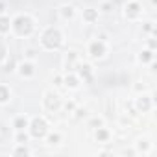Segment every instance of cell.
Here are the masks:
<instances>
[{
  "label": "cell",
  "mask_w": 157,
  "mask_h": 157,
  "mask_svg": "<svg viewBox=\"0 0 157 157\" xmlns=\"http://www.w3.org/2000/svg\"><path fill=\"white\" fill-rule=\"evenodd\" d=\"M15 140H17V144H28V142H30V133H26V129L17 131Z\"/></svg>",
  "instance_id": "cell-22"
},
{
  "label": "cell",
  "mask_w": 157,
  "mask_h": 157,
  "mask_svg": "<svg viewBox=\"0 0 157 157\" xmlns=\"http://www.w3.org/2000/svg\"><path fill=\"white\" fill-rule=\"evenodd\" d=\"M137 150H124V155H135Z\"/></svg>",
  "instance_id": "cell-36"
},
{
  "label": "cell",
  "mask_w": 157,
  "mask_h": 157,
  "mask_svg": "<svg viewBox=\"0 0 157 157\" xmlns=\"http://www.w3.org/2000/svg\"><path fill=\"white\" fill-rule=\"evenodd\" d=\"M43 107H44L46 111H50V113L57 111V109L61 107V98H59V94L54 93V91H46V93L43 94Z\"/></svg>",
  "instance_id": "cell-5"
},
{
  "label": "cell",
  "mask_w": 157,
  "mask_h": 157,
  "mask_svg": "<svg viewBox=\"0 0 157 157\" xmlns=\"http://www.w3.org/2000/svg\"><path fill=\"white\" fill-rule=\"evenodd\" d=\"M54 85L56 87H63V76L61 74H56L54 76Z\"/></svg>",
  "instance_id": "cell-32"
},
{
  "label": "cell",
  "mask_w": 157,
  "mask_h": 157,
  "mask_svg": "<svg viewBox=\"0 0 157 157\" xmlns=\"http://www.w3.org/2000/svg\"><path fill=\"white\" fill-rule=\"evenodd\" d=\"M61 105L65 107V111H67V113H72V111L76 109V102H74V100H67V102H65V104H61Z\"/></svg>",
  "instance_id": "cell-28"
},
{
  "label": "cell",
  "mask_w": 157,
  "mask_h": 157,
  "mask_svg": "<svg viewBox=\"0 0 157 157\" xmlns=\"http://www.w3.org/2000/svg\"><path fill=\"white\" fill-rule=\"evenodd\" d=\"M151 4H153V6H155V4H157V0H151Z\"/></svg>",
  "instance_id": "cell-37"
},
{
  "label": "cell",
  "mask_w": 157,
  "mask_h": 157,
  "mask_svg": "<svg viewBox=\"0 0 157 157\" xmlns=\"http://www.w3.org/2000/svg\"><path fill=\"white\" fill-rule=\"evenodd\" d=\"M78 61H80V56H78V52L70 50V52H67V54H65V61H63V63H65V68H67V70L74 68Z\"/></svg>",
  "instance_id": "cell-11"
},
{
  "label": "cell",
  "mask_w": 157,
  "mask_h": 157,
  "mask_svg": "<svg viewBox=\"0 0 157 157\" xmlns=\"http://www.w3.org/2000/svg\"><path fill=\"white\" fill-rule=\"evenodd\" d=\"M74 13H76V11H74V8H72L70 4H65V6L59 8V17H61L63 21H70V19L74 17Z\"/></svg>",
  "instance_id": "cell-16"
},
{
  "label": "cell",
  "mask_w": 157,
  "mask_h": 157,
  "mask_svg": "<svg viewBox=\"0 0 157 157\" xmlns=\"http://www.w3.org/2000/svg\"><path fill=\"white\" fill-rule=\"evenodd\" d=\"M94 139H96L98 142H107V140L111 139V133H109V129H107V128L100 126V128H96V129H94Z\"/></svg>",
  "instance_id": "cell-14"
},
{
  "label": "cell",
  "mask_w": 157,
  "mask_h": 157,
  "mask_svg": "<svg viewBox=\"0 0 157 157\" xmlns=\"http://www.w3.org/2000/svg\"><path fill=\"white\" fill-rule=\"evenodd\" d=\"M28 124H30V118L26 115H17L13 118V128L15 131H22V129H28Z\"/></svg>",
  "instance_id": "cell-12"
},
{
  "label": "cell",
  "mask_w": 157,
  "mask_h": 157,
  "mask_svg": "<svg viewBox=\"0 0 157 157\" xmlns=\"http://www.w3.org/2000/svg\"><path fill=\"white\" fill-rule=\"evenodd\" d=\"M87 54L91 59H104L105 54H107V44L105 41H100V39H94L89 43V48H87Z\"/></svg>",
  "instance_id": "cell-4"
},
{
  "label": "cell",
  "mask_w": 157,
  "mask_h": 157,
  "mask_svg": "<svg viewBox=\"0 0 157 157\" xmlns=\"http://www.w3.org/2000/svg\"><path fill=\"white\" fill-rule=\"evenodd\" d=\"M32 153V150L26 146V144H19L15 150H13V155H30Z\"/></svg>",
  "instance_id": "cell-25"
},
{
  "label": "cell",
  "mask_w": 157,
  "mask_h": 157,
  "mask_svg": "<svg viewBox=\"0 0 157 157\" xmlns=\"http://www.w3.org/2000/svg\"><path fill=\"white\" fill-rule=\"evenodd\" d=\"M105 111H107V117H113L117 113V105H115V100L113 98H107L105 100Z\"/></svg>",
  "instance_id": "cell-23"
},
{
  "label": "cell",
  "mask_w": 157,
  "mask_h": 157,
  "mask_svg": "<svg viewBox=\"0 0 157 157\" xmlns=\"http://www.w3.org/2000/svg\"><path fill=\"white\" fill-rule=\"evenodd\" d=\"M48 128H50V126H48V122H46L44 117H33V118L30 120V124H28L30 137H33V139H44L46 133L50 131Z\"/></svg>",
  "instance_id": "cell-3"
},
{
  "label": "cell",
  "mask_w": 157,
  "mask_h": 157,
  "mask_svg": "<svg viewBox=\"0 0 157 157\" xmlns=\"http://www.w3.org/2000/svg\"><path fill=\"white\" fill-rule=\"evenodd\" d=\"M142 15V6L137 0H128L126 6H124V17L128 21H137Z\"/></svg>",
  "instance_id": "cell-6"
},
{
  "label": "cell",
  "mask_w": 157,
  "mask_h": 157,
  "mask_svg": "<svg viewBox=\"0 0 157 157\" xmlns=\"http://www.w3.org/2000/svg\"><path fill=\"white\" fill-rule=\"evenodd\" d=\"M113 8H115V2H113V0H105V2H102V6H100V11H104V13H111Z\"/></svg>",
  "instance_id": "cell-26"
},
{
  "label": "cell",
  "mask_w": 157,
  "mask_h": 157,
  "mask_svg": "<svg viewBox=\"0 0 157 157\" xmlns=\"http://www.w3.org/2000/svg\"><path fill=\"white\" fill-rule=\"evenodd\" d=\"M148 48H150V50H155V48H157V41L153 39V35L148 39Z\"/></svg>",
  "instance_id": "cell-33"
},
{
  "label": "cell",
  "mask_w": 157,
  "mask_h": 157,
  "mask_svg": "<svg viewBox=\"0 0 157 157\" xmlns=\"http://www.w3.org/2000/svg\"><path fill=\"white\" fill-rule=\"evenodd\" d=\"M4 72H13L15 68H17V63H15V57H11V56H8L6 59H4Z\"/></svg>",
  "instance_id": "cell-19"
},
{
  "label": "cell",
  "mask_w": 157,
  "mask_h": 157,
  "mask_svg": "<svg viewBox=\"0 0 157 157\" xmlns=\"http://www.w3.org/2000/svg\"><path fill=\"white\" fill-rule=\"evenodd\" d=\"M10 56V50H8V44L2 41V39H0V65H2L4 63V59Z\"/></svg>",
  "instance_id": "cell-24"
},
{
  "label": "cell",
  "mask_w": 157,
  "mask_h": 157,
  "mask_svg": "<svg viewBox=\"0 0 157 157\" xmlns=\"http://www.w3.org/2000/svg\"><path fill=\"white\" fill-rule=\"evenodd\" d=\"M15 70H17V74H19L21 78H24V80H30V78L35 76V65H33V61H30V59H24L22 63H19Z\"/></svg>",
  "instance_id": "cell-9"
},
{
  "label": "cell",
  "mask_w": 157,
  "mask_h": 157,
  "mask_svg": "<svg viewBox=\"0 0 157 157\" xmlns=\"http://www.w3.org/2000/svg\"><path fill=\"white\" fill-rule=\"evenodd\" d=\"M133 89H135V93H139V94H140V93H146V85H144V83H137Z\"/></svg>",
  "instance_id": "cell-34"
},
{
  "label": "cell",
  "mask_w": 157,
  "mask_h": 157,
  "mask_svg": "<svg viewBox=\"0 0 157 157\" xmlns=\"http://www.w3.org/2000/svg\"><path fill=\"white\" fill-rule=\"evenodd\" d=\"M24 54H26V59H30V61H33V59L37 57V50H35V48H26Z\"/></svg>",
  "instance_id": "cell-30"
},
{
  "label": "cell",
  "mask_w": 157,
  "mask_h": 157,
  "mask_svg": "<svg viewBox=\"0 0 157 157\" xmlns=\"http://www.w3.org/2000/svg\"><path fill=\"white\" fill-rule=\"evenodd\" d=\"M44 139H46V142H48L50 146H57V144L61 142V135H59V133H56V131H54V133H50V131H48Z\"/></svg>",
  "instance_id": "cell-20"
},
{
  "label": "cell",
  "mask_w": 157,
  "mask_h": 157,
  "mask_svg": "<svg viewBox=\"0 0 157 157\" xmlns=\"http://www.w3.org/2000/svg\"><path fill=\"white\" fill-rule=\"evenodd\" d=\"M74 72L78 74V78H80L82 82H93V67L89 63H82V61H78L76 67H74Z\"/></svg>",
  "instance_id": "cell-8"
},
{
  "label": "cell",
  "mask_w": 157,
  "mask_h": 157,
  "mask_svg": "<svg viewBox=\"0 0 157 157\" xmlns=\"http://www.w3.org/2000/svg\"><path fill=\"white\" fill-rule=\"evenodd\" d=\"M153 59H155V50L144 48V50L139 54V61H140V63H144V65H146V63H151Z\"/></svg>",
  "instance_id": "cell-17"
},
{
  "label": "cell",
  "mask_w": 157,
  "mask_h": 157,
  "mask_svg": "<svg viewBox=\"0 0 157 157\" xmlns=\"http://www.w3.org/2000/svg\"><path fill=\"white\" fill-rule=\"evenodd\" d=\"M0 13H6V2L0 0Z\"/></svg>",
  "instance_id": "cell-35"
},
{
  "label": "cell",
  "mask_w": 157,
  "mask_h": 157,
  "mask_svg": "<svg viewBox=\"0 0 157 157\" xmlns=\"http://www.w3.org/2000/svg\"><path fill=\"white\" fill-rule=\"evenodd\" d=\"M83 21L89 22V24H94V22L98 21V10H94V8L83 10Z\"/></svg>",
  "instance_id": "cell-15"
},
{
  "label": "cell",
  "mask_w": 157,
  "mask_h": 157,
  "mask_svg": "<svg viewBox=\"0 0 157 157\" xmlns=\"http://www.w3.org/2000/svg\"><path fill=\"white\" fill-rule=\"evenodd\" d=\"M100 126H104V118L96 117V118H91V120H89V128L96 129V128H100Z\"/></svg>",
  "instance_id": "cell-27"
},
{
  "label": "cell",
  "mask_w": 157,
  "mask_h": 157,
  "mask_svg": "<svg viewBox=\"0 0 157 157\" xmlns=\"http://www.w3.org/2000/svg\"><path fill=\"white\" fill-rule=\"evenodd\" d=\"M63 44V33L56 26H48L41 33V46L44 50H59Z\"/></svg>",
  "instance_id": "cell-2"
},
{
  "label": "cell",
  "mask_w": 157,
  "mask_h": 157,
  "mask_svg": "<svg viewBox=\"0 0 157 157\" xmlns=\"http://www.w3.org/2000/svg\"><path fill=\"white\" fill-rule=\"evenodd\" d=\"M142 30H144L146 33H153V32H155V26H153V22H144Z\"/></svg>",
  "instance_id": "cell-31"
},
{
  "label": "cell",
  "mask_w": 157,
  "mask_h": 157,
  "mask_svg": "<svg viewBox=\"0 0 157 157\" xmlns=\"http://www.w3.org/2000/svg\"><path fill=\"white\" fill-rule=\"evenodd\" d=\"M150 148H151V144H150V140H148V139H139V140H137V151L148 153V151H150Z\"/></svg>",
  "instance_id": "cell-21"
},
{
  "label": "cell",
  "mask_w": 157,
  "mask_h": 157,
  "mask_svg": "<svg viewBox=\"0 0 157 157\" xmlns=\"http://www.w3.org/2000/svg\"><path fill=\"white\" fill-rule=\"evenodd\" d=\"M72 113H76V118H85L87 117V109L85 107H76Z\"/></svg>",
  "instance_id": "cell-29"
},
{
  "label": "cell",
  "mask_w": 157,
  "mask_h": 157,
  "mask_svg": "<svg viewBox=\"0 0 157 157\" xmlns=\"http://www.w3.org/2000/svg\"><path fill=\"white\" fill-rule=\"evenodd\" d=\"M11 30L19 37H28L35 30V22L28 13H19L15 19H11Z\"/></svg>",
  "instance_id": "cell-1"
},
{
  "label": "cell",
  "mask_w": 157,
  "mask_h": 157,
  "mask_svg": "<svg viewBox=\"0 0 157 157\" xmlns=\"http://www.w3.org/2000/svg\"><path fill=\"white\" fill-rule=\"evenodd\" d=\"M11 32V19L6 13H0V35H6Z\"/></svg>",
  "instance_id": "cell-13"
},
{
  "label": "cell",
  "mask_w": 157,
  "mask_h": 157,
  "mask_svg": "<svg viewBox=\"0 0 157 157\" xmlns=\"http://www.w3.org/2000/svg\"><path fill=\"white\" fill-rule=\"evenodd\" d=\"M63 85L67 87V89H70V91H76L78 87H80L82 85V80H80V78H78V74L76 72H68V74H65L63 76Z\"/></svg>",
  "instance_id": "cell-10"
},
{
  "label": "cell",
  "mask_w": 157,
  "mask_h": 157,
  "mask_svg": "<svg viewBox=\"0 0 157 157\" xmlns=\"http://www.w3.org/2000/svg\"><path fill=\"white\" fill-rule=\"evenodd\" d=\"M133 104H135L137 113H148V111L153 109V98H151L150 94H146V93H140V94L135 98Z\"/></svg>",
  "instance_id": "cell-7"
},
{
  "label": "cell",
  "mask_w": 157,
  "mask_h": 157,
  "mask_svg": "<svg viewBox=\"0 0 157 157\" xmlns=\"http://www.w3.org/2000/svg\"><path fill=\"white\" fill-rule=\"evenodd\" d=\"M11 100V89L4 83H0V105H4Z\"/></svg>",
  "instance_id": "cell-18"
}]
</instances>
